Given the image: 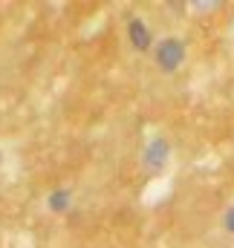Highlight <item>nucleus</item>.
I'll use <instances>...</instances> for the list:
<instances>
[{
	"label": "nucleus",
	"instance_id": "obj_1",
	"mask_svg": "<svg viewBox=\"0 0 234 248\" xmlns=\"http://www.w3.org/2000/svg\"><path fill=\"white\" fill-rule=\"evenodd\" d=\"M179 61H182V46H179L176 41H165V44L159 46V63H162L165 69H174Z\"/></svg>",
	"mask_w": 234,
	"mask_h": 248
},
{
	"label": "nucleus",
	"instance_id": "obj_2",
	"mask_svg": "<svg viewBox=\"0 0 234 248\" xmlns=\"http://www.w3.org/2000/svg\"><path fill=\"white\" fill-rule=\"evenodd\" d=\"M130 38H133V44H136L139 49H148V44H150V35H148L145 23H139V20L130 23Z\"/></svg>",
	"mask_w": 234,
	"mask_h": 248
},
{
	"label": "nucleus",
	"instance_id": "obj_3",
	"mask_svg": "<svg viewBox=\"0 0 234 248\" xmlns=\"http://www.w3.org/2000/svg\"><path fill=\"white\" fill-rule=\"evenodd\" d=\"M67 202H69V196H67L64 190H58V193H52V196H50V205H52L55 211H61V208H67Z\"/></svg>",
	"mask_w": 234,
	"mask_h": 248
},
{
	"label": "nucleus",
	"instance_id": "obj_4",
	"mask_svg": "<svg viewBox=\"0 0 234 248\" xmlns=\"http://www.w3.org/2000/svg\"><path fill=\"white\" fill-rule=\"evenodd\" d=\"M226 225H229V228H232V231H234V208H232V211H229V217H226Z\"/></svg>",
	"mask_w": 234,
	"mask_h": 248
}]
</instances>
